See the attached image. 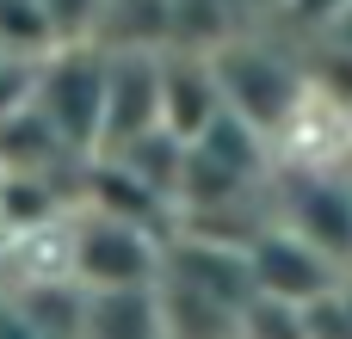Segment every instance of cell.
<instances>
[{"mask_svg": "<svg viewBox=\"0 0 352 339\" xmlns=\"http://www.w3.org/2000/svg\"><path fill=\"white\" fill-rule=\"evenodd\" d=\"M210 62H217L223 105H229L235 117H248L254 130H266V136H285L291 117H297L303 99H309L303 56H285V49L248 37V31H229V37L210 49Z\"/></svg>", "mask_w": 352, "mask_h": 339, "instance_id": "1", "label": "cell"}, {"mask_svg": "<svg viewBox=\"0 0 352 339\" xmlns=\"http://www.w3.org/2000/svg\"><path fill=\"white\" fill-rule=\"evenodd\" d=\"M31 105L74 154H93L99 148V111H105V43L68 37V43L43 49Z\"/></svg>", "mask_w": 352, "mask_h": 339, "instance_id": "2", "label": "cell"}, {"mask_svg": "<svg viewBox=\"0 0 352 339\" xmlns=\"http://www.w3.org/2000/svg\"><path fill=\"white\" fill-rule=\"evenodd\" d=\"M161 247L167 241L148 222H130V216H111V210L80 204L74 222H68V241H62V266L87 290H105V284H155L161 278Z\"/></svg>", "mask_w": 352, "mask_h": 339, "instance_id": "3", "label": "cell"}, {"mask_svg": "<svg viewBox=\"0 0 352 339\" xmlns=\"http://www.w3.org/2000/svg\"><path fill=\"white\" fill-rule=\"evenodd\" d=\"M248 259H254V290L285 296V303H297V309H309L316 296H328V290L346 284V266H340L334 253H322L316 241H303V235H297L291 222H278V216L248 241Z\"/></svg>", "mask_w": 352, "mask_h": 339, "instance_id": "4", "label": "cell"}, {"mask_svg": "<svg viewBox=\"0 0 352 339\" xmlns=\"http://www.w3.org/2000/svg\"><path fill=\"white\" fill-rule=\"evenodd\" d=\"M272 216L291 222L303 241H316L322 253H334L352 272V179L328 173V167H303V173L285 179Z\"/></svg>", "mask_w": 352, "mask_h": 339, "instance_id": "5", "label": "cell"}, {"mask_svg": "<svg viewBox=\"0 0 352 339\" xmlns=\"http://www.w3.org/2000/svg\"><path fill=\"white\" fill-rule=\"evenodd\" d=\"M148 124H161V49H105L99 148H118V142H130Z\"/></svg>", "mask_w": 352, "mask_h": 339, "instance_id": "6", "label": "cell"}, {"mask_svg": "<svg viewBox=\"0 0 352 339\" xmlns=\"http://www.w3.org/2000/svg\"><path fill=\"white\" fill-rule=\"evenodd\" d=\"M217 111H223V86H217L210 49L167 43V49H161V124L179 130V136L192 142Z\"/></svg>", "mask_w": 352, "mask_h": 339, "instance_id": "7", "label": "cell"}, {"mask_svg": "<svg viewBox=\"0 0 352 339\" xmlns=\"http://www.w3.org/2000/svg\"><path fill=\"white\" fill-rule=\"evenodd\" d=\"M93 339H155L161 334V278L155 284H105L87 290V321Z\"/></svg>", "mask_w": 352, "mask_h": 339, "instance_id": "8", "label": "cell"}, {"mask_svg": "<svg viewBox=\"0 0 352 339\" xmlns=\"http://www.w3.org/2000/svg\"><path fill=\"white\" fill-rule=\"evenodd\" d=\"M93 43H105V49H167L173 43V0H99Z\"/></svg>", "mask_w": 352, "mask_h": 339, "instance_id": "9", "label": "cell"}, {"mask_svg": "<svg viewBox=\"0 0 352 339\" xmlns=\"http://www.w3.org/2000/svg\"><path fill=\"white\" fill-rule=\"evenodd\" d=\"M12 309H19V321H25L31 339L80 334V321H87V284H80L74 272H62V284H56V278H37L31 290L12 296Z\"/></svg>", "mask_w": 352, "mask_h": 339, "instance_id": "10", "label": "cell"}, {"mask_svg": "<svg viewBox=\"0 0 352 339\" xmlns=\"http://www.w3.org/2000/svg\"><path fill=\"white\" fill-rule=\"evenodd\" d=\"M161 334H186V339H223V334H241V315L179 278H161Z\"/></svg>", "mask_w": 352, "mask_h": 339, "instance_id": "11", "label": "cell"}, {"mask_svg": "<svg viewBox=\"0 0 352 339\" xmlns=\"http://www.w3.org/2000/svg\"><path fill=\"white\" fill-rule=\"evenodd\" d=\"M56 19L43 0H0V49L6 56H43L56 49Z\"/></svg>", "mask_w": 352, "mask_h": 339, "instance_id": "12", "label": "cell"}, {"mask_svg": "<svg viewBox=\"0 0 352 339\" xmlns=\"http://www.w3.org/2000/svg\"><path fill=\"white\" fill-rule=\"evenodd\" d=\"M303 80H309V93H316L322 105L352 111V43H340V37H328V31H322L316 56L303 62Z\"/></svg>", "mask_w": 352, "mask_h": 339, "instance_id": "13", "label": "cell"}, {"mask_svg": "<svg viewBox=\"0 0 352 339\" xmlns=\"http://www.w3.org/2000/svg\"><path fill=\"white\" fill-rule=\"evenodd\" d=\"M31 86H37V56H6L0 49V117L25 111L31 105Z\"/></svg>", "mask_w": 352, "mask_h": 339, "instance_id": "14", "label": "cell"}, {"mask_svg": "<svg viewBox=\"0 0 352 339\" xmlns=\"http://www.w3.org/2000/svg\"><path fill=\"white\" fill-rule=\"evenodd\" d=\"M50 19H56V37H93V19H99V0H43Z\"/></svg>", "mask_w": 352, "mask_h": 339, "instance_id": "15", "label": "cell"}, {"mask_svg": "<svg viewBox=\"0 0 352 339\" xmlns=\"http://www.w3.org/2000/svg\"><path fill=\"white\" fill-rule=\"evenodd\" d=\"M285 6H291V12H303V19H316V25H328L346 0H285Z\"/></svg>", "mask_w": 352, "mask_h": 339, "instance_id": "16", "label": "cell"}, {"mask_svg": "<svg viewBox=\"0 0 352 339\" xmlns=\"http://www.w3.org/2000/svg\"><path fill=\"white\" fill-rule=\"evenodd\" d=\"M322 31H328V37H340V43H352V0L334 12V19H328V25H322Z\"/></svg>", "mask_w": 352, "mask_h": 339, "instance_id": "17", "label": "cell"}, {"mask_svg": "<svg viewBox=\"0 0 352 339\" xmlns=\"http://www.w3.org/2000/svg\"><path fill=\"white\" fill-rule=\"evenodd\" d=\"M346 154H352V111H346Z\"/></svg>", "mask_w": 352, "mask_h": 339, "instance_id": "18", "label": "cell"}]
</instances>
